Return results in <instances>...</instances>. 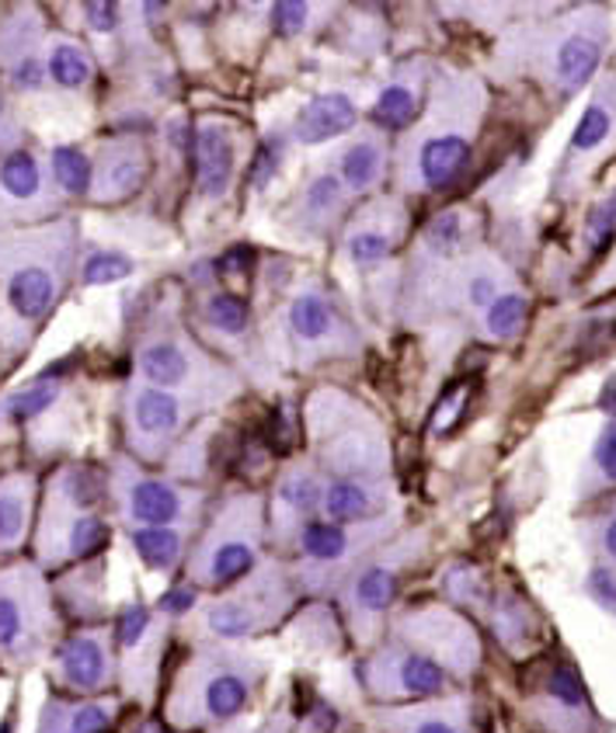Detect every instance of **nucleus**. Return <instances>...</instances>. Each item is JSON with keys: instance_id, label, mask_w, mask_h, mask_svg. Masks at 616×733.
I'll use <instances>...</instances> for the list:
<instances>
[{"instance_id": "35", "label": "nucleus", "mask_w": 616, "mask_h": 733, "mask_svg": "<svg viewBox=\"0 0 616 733\" xmlns=\"http://www.w3.org/2000/svg\"><path fill=\"white\" fill-rule=\"evenodd\" d=\"M199 320L206 331H213L223 341H234V337H244L251 331V307L248 299L231 289H213L199 302Z\"/></svg>"}, {"instance_id": "47", "label": "nucleus", "mask_w": 616, "mask_h": 733, "mask_svg": "<svg viewBox=\"0 0 616 733\" xmlns=\"http://www.w3.org/2000/svg\"><path fill=\"white\" fill-rule=\"evenodd\" d=\"M616 234V199L595 206L589 212V223H586V244L592 254H600V250L609 244V237Z\"/></svg>"}, {"instance_id": "36", "label": "nucleus", "mask_w": 616, "mask_h": 733, "mask_svg": "<svg viewBox=\"0 0 616 733\" xmlns=\"http://www.w3.org/2000/svg\"><path fill=\"white\" fill-rule=\"evenodd\" d=\"M613 125H616V112H613V98L606 91H600L589 109L578 119L575 133H571V157H586L592 150H600L603 142L613 136Z\"/></svg>"}, {"instance_id": "13", "label": "nucleus", "mask_w": 616, "mask_h": 733, "mask_svg": "<svg viewBox=\"0 0 616 733\" xmlns=\"http://www.w3.org/2000/svg\"><path fill=\"white\" fill-rule=\"evenodd\" d=\"M115 505L133 529H185L196 532L206 511L199 487H182L164 476H147L130 462L115 473Z\"/></svg>"}, {"instance_id": "40", "label": "nucleus", "mask_w": 616, "mask_h": 733, "mask_svg": "<svg viewBox=\"0 0 616 733\" xmlns=\"http://www.w3.org/2000/svg\"><path fill=\"white\" fill-rule=\"evenodd\" d=\"M52 177L66 195H84L91 188V160H87L77 147H57L52 150Z\"/></svg>"}, {"instance_id": "33", "label": "nucleus", "mask_w": 616, "mask_h": 733, "mask_svg": "<svg viewBox=\"0 0 616 733\" xmlns=\"http://www.w3.org/2000/svg\"><path fill=\"white\" fill-rule=\"evenodd\" d=\"M188 535L192 532L185 529H133L130 543L147 570L171 574L182 567V560H188Z\"/></svg>"}, {"instance_id": "34", "label": "nucleus", "mask_w": 616, "mask_h": 733, "mask_svg": "<svg viewBox=\"0 0 616 733\" xmlns=\"http://www.w3.org/2000/svg\"><path fill=\"white\" fill-rule=\"evenodd\" d=\"M32 494H35V484L25 473L0 480V549L22 546L28 532V518H32Z\"/></svg>"}, {"instance_id": "52", "label": "nucleus", "mask_w": 616, "mask_h": 733, "mask_svg": "<svg viewBox=\"0 0 616 733\" xmlns=\"http://www.w3.org/2000/svg\"><path fill=\"white\" fill-rule=\"evenodd\" d=\"M42 77H46V66L39 63V57H32V52L11 63V84L17 91H35V87L42 84Z\"/></svg>"}, {"instance_id": "38", "label": "nucleus", "mask_w": 616, "mask_h": 733, "mask_svg": "<svg viewBox=\"0 0 616 733\" xmlns=\"http://www.w3.org/2000/svg\"><path fill=\"white\" fill-rule=\"evenodd\" d=\"M0 191L8 195L11 202H32L42 195V171L39 160L25 150H14L0 164Z\"/></svg>"}, {"instance_id": "42", "label": "nucleus", "mask_w": 616, "mask_h": 733, "mask_svg": "<svg viewBox=\"0 0 616 733\" xmlns=\"http://www.w3.org/2000/svg\"><path fill=\"white\" fill-rule=\"evenodd\" d=\"M283 160H286V136L283 133H269L266 139L258 142V150H255L251 171H248V185L255 191H266L275 182V174H279V167H283Z\"/></svg>"}, {"instance_id": "29", "label": "nucleus", "mask_w": 616, "mask_h": 733, "mask_svg": "<svg viewBox=\"0 0 616 733\" xmlns=\"http://www.w3.org/2000/svg\"><path fill=\"white\" fill-rule=\"evenodd\" d=\"M334 171H338L348 199L373 191L386 174V139H383V133L380 129L359 133L338 153V160H334Z\"/></svg>"}, {"instance_id": "18", "label": "nucleus", "mask_w": 616, "mask_h": 733, "mask_svg": "<svg viewBox=\"0 0 616 733\" xmlns=\"http://www.w3.org/2000/svg\"><path fill=\"white\" fill-rule=\"evenodd\" d=\"M188 421V403L157 386H136L130 397V438L147 462H161Z\"/></svg>"}, {"instance_id": "43", "label": "nucleus", "mask_w": 616, "mask_h": 733, "mask_svg": "<svg viewBox=\"0 0 616 733\" xmlns=\"http://www.w3.org/2000/svg\"><path fill=\"white\" fill-rule=\"evenodd\" d=\"M136 272V264L122 250H95L91 258L84 261V285H112L122 282Z\"/></svg>"}, {"instance_id": "12", "label": "nucleus", "mask_w": 616, "mask_h": 733, "mask_svg": "<svg viewBox=\"0 0 616 733\" xmlns=\"http://www.w3.org/2000/svg\"><path fill=\"white\" fill-rule=\"evenodd\" d=\"M52 633L49 592L35 567L0 570V660L32 664Z\"/></svg>"}, {"instance_id": "10", "label": "nucleus", "mask_w": 616, "mask_h": 733, "mask_svg": "<svg viewBox=\"0 0 616 733\" xmlns=\"http://www.w3.org/2000/svg\"><path fill=\"white\" fill-rule=\"evenodd\" d=\"M279 327H283V345L289 359L300 369L331 359H348L362 345L359 327L352 324L342 302L334 299V293L321 278H307L304 285H296Z\"/></svg>"}, {"instance_id": "2", "label": "nucleus", "mask_w": 616, "mask_h": 733, "mask_svg": "<svg viewBox=\"0 0 616 733\" xmlns=\"http://www.w3.org/2000/svg\"><path fill=\"white\" fill-rule=\"evenodd\" d=\"M266 678L269 664L251 650L237 643L202 639L171 678L164 723L174 733H213L237 726L244 712L258 703Z\"/></svg>"}, {"instance_id": "39", "label": "nucleus", "mask_w": 616, "mask_h": 733, "mask_svg": "<svg viewBox=\"0 0 616 733\" xmlns=\"http://www.w3.org/2000/svg\"><path fill=\"white\" fill-rule=\"evenodd\" d=\"M46 70L49 77L57 80L60 87H84L91 80V60H87V52L74 42H57L49 49V60H46Z\"/></svg>"}, {"instance_id": "31", "label": "nucleus", "mask_w": 616, "mask_h": 733, "mask_svg": "<svg viewBox=\"0 0 616 733\" xmlns=\"http://www.w3.org/2000/svg\"><path fill=\"white\" fill-rule=\"evenodd\" d=\"M8 302L22 320H39L57 302V275L46 264H22L8 278Z\"/></svg>"}, {"instance_id": "22", "label": "nucleus", "mask_w": 616, "mask_h": 733, "mask_svg": "<svg viewBox=\"0 0 616 733\" xmlns=\"http://www.w3.org/2000/svg\"><path fill=\"white\" fill-rule=\"evenodd\" d=\"M394 514V487L391 480H328L321 518L338 525L377 522Z\"/></svg>"}, {"instance_id": "32", "label": "nucleus", "mask_w": 616, "mask_h": 733, "mask_svg": "<svg viewBox=\"0 0 616 733\" xmlns=\"http://www.w3.org/2000/svg\"><path fill=\"white\" fill-rule=\"evenodd\" d=\"M112 703H63L49 699L39 717V733H109L115 723Z\"/></svg>"}, {"instance_id": "16", "label": "nucleus", "mask_w": 616, "mask_h": 733, "mask_svg": "<svg viewBox=\"0 0 616 733\" xmlns=\"http://www.w3.org/2000/svg\"><path fill=\"white\" fill-rule=\"evenodd\" d=\"M324 484L328 476L317 470V462H289V467L279 473L272 487V505H269V543L293 549L304 525H310L313 518H321Z\"/></svg>"}, {"instance_id": "28", "label": "nucleus", "mask_w": 616, "mask_h": 733, "mask_svg": "<svg viewBox=\"0 0 616 733\" xmlns=\"http://www.w3.org/2000/svg\"><path fill=\"white\" fill-rule=\"evenodd\" d=\"M484 616L495 630L498 643L505 650H513L516 657H522L526 650L537 643L540 633V619L533 612V605L526 601L519 592H505V587H491V598L484 605Z\"/></svg>"}, {"instance_id": "46", "label": "nucleus", "mask_w": 616, "mask_h": 733, "mask_svg": "<svg viewBox=\"0 0 616 733\" xmlns=\"http://www.w3.org/2000/svg\"><path fill=\"white\" fill-rule=\"evenodd\" d=\"M310 14L313 8L304 4V0H283V4L272 8V25L283 39H296V35H304V28L310 25Z\"/></svg>"}, {"instance_id": "24", "label": "nucleus", "mask_w": 616, "mask_h": 733, "mask_svg": "<svg viewBox=\"0 0 616 733\" xmlns=\"http://www.w3.org/2000/svg\"><path fill=\"white\" fill-rule=\"evenodd\" d=\"M147 167H150V153L147 142L136 136H122L115 142L101 150L98 160V174H95V199L98 202H122L130 199L133 191H139V185L147 182Z\"/></svg>"}, {"instance_id": "41", "label": "nucleus", "mask_w": 616, "mask_h": 733, "mask_svg": "<svg viewBox=\"0 0 616 733\" xmlns=\"http://www.w3.org/2000/svg\"><path fill=\"white\" fill-rule=\"evenodd\" d=\"M522 320H526V296L505 293L484 310V334L495 337V341H508V337L519 334Z\"/></svg>"}, {"instance_id": "9", "label": "nucleus", "mask_w": 616, "mask_h": 733, "mask_svg": "<svg viewBox=\"0 0 616 733\" xmlns=\"http://www.w3.org/2000/svg\"><path fill=\"white\" fill-rule=\"evenodd\" d=\"M386 636L435 660L453 682H470L481 671L484 643L478 625L446 601H418L397 609L386 622Z\"/></svg>"}, {"instance_id": "21", "label": "nucleus", "mask_w": 616, "mask_h": 733, "mask_svg": "<svg viewBox=\"0 0 616 733\" xmlns=\"http://www.w3.org/2000/svg\"><path fill=\"white\" fill-rule=\"evenodd\" d=\"M348 206V191L342 185V177L334 167L313 171L304 188L296 191V199L289 206V226L300 237H331L334 226H338L342 212Z\"/></svg>"}, {"instance_id": "6", "label": "nucleus", "mask_w": 616, "mask_h": 733, "mask_svg": "<svg viewBox=\"0 0 616 733\" xmlns=\"http://www.w3.org/2000/svg\"><path fill=\"white\" fill-rule=\"evenodd\" d=\"M300 584H296L293 567L266 557L251 577H244L237 587L223 595H213L199 612V625L206 639L220 643H244L279 630L300 601Z\"/></svg>"}, {"instance_id": "19", "label": "nucleus", "mask_w": 616, "mask_h": 733, "mask_svg": "<svg viewBox=\"0 0 616 733\" xmlns=\"http://www.w3.org/2000/svg\"><path fill=\"white\" fill-rule=\"evenodd\" d=\"M377 733H478V706L470 695H439L426 703L377 706L369 712Z\"/></svg>"}, {"instance_id": "53", "label": "nucleus", "mask_w": 616, "mask_h": 733, "mask_svg": "<svg viewBox=\"0 0 616 733\" xmlns=\"http://www.w3.org/2000/svg\"><path fill=\"white\" fill-rule=\"evenodd\" d=\"M251 264H255V250L251 247H231L226 254L220 258V264H217V272L220 275H248L251 272Z\"/></svg>"}, {"instance_id": "3", "label": "nucleus", "mask_w": 616, "mask_h": 733, "mask_svg": "<svg viewBox=\"0 0 616 733\" xmlns=\"http://www.w3.org/2000/svg\"><path fill=\"white\" fill-rule=\"evenodd\" d=\"M269 500L258 490H234L209 514L185 560V581L199 592L223 595L266 563Z\"/></svg>"}, {"instance_id": "45", "label": "nucleus", "mask_w": 616, "mask_h": 733, "mask_svg": "<svg viewBox=\"0 0 616 733\" xmlns=\"http://www.w3.org/2000/svg\"><path fill=\"white\" fill-rule=\"evenodd\" d=\"M592 476H595V484L616 487V421H609L603 432H600V438H595Z\"/></svg>"}, {"instance_id": "1", "label": "nucleus", "mask_w": 616, "mask_h": 733, "mask_svg": "<svg viewBox=\"0 0 616 733\" xmlns=\"http://www.w3.org/2000/svg\"><path fill=\"white\" fill-rule=\"evenodd\" d=\"M484 112V87L478 77H432L421 119L404 129L397 147V182L404 191H443L470 164L473 133Z\"/></svg>"}, {"instance_id": "8", "label": "nucleus", "mask_w": 616, "mask_h": 733, "mask_svg": "<svg viewBox=\"0 0 616 733\" xmlns=\"http://www.w3.org/2000/svg\"><path fill=\"white\" fill-rule=\"evenodd\" d=\"M136 365L147 386L168 389L188 407H217L241 389L234 372L220 365L213 355H206L188 331H164L147 337Z\"/></svg>"}, {"instance_id": "7", "label": "nucleus", "mask_w": 616, "mask_h": 733, "mask_svg": "<svg viewBox=\"0 0 616 733\" xmlns=\"http://www.w3.org/2000/svg\"><path fill=\"white\" fill-rule=\"evenodd\" d=\"M397 535V514L377 518V522H359V525H338L328 518H313L304 532L296 535V563L293 574L300 592L310 595H328L338 592V584L356 570L369 552L391 543Z\"/></svg>"}, {"instance_id": "17", "label": "nucleus", "mask_w": 616, "mask_h": 733, "mask_svg": "<svg viewBox=\"0 0 616 733\" xmlns=\"http://www.w3.org/2000/svg\"><path fill=\"white\" fill-rule=\"evenodd\" d=\"M408 223H411L408 209H404V202L394 199V195L366 202L362 209L352 212V220L345 223V234H342L345 258L356 268H362V272L383 264L404 244V237H408Z\"/></svg>"}, {"instance_id": "11", "label": "nucleus", "mask_w": 616, "mask_h": 733, "mask_svg": "<svg viewBox=\"0 0 616 733\" xmlns=\"http://www.w3.org/2000/svg\"><path fill=\"white\" fill-rule=\"evenodd\" d=\"M359 688L369 703L377 706H404V703H426L453 692V678L411 647L397 639L377 643L373 650L356 664Z\"/></svg>"}, {"instance_id": "49", "label": "nucleus", "mask_w": 616, "mask_h": 733, "mask_svg": "<svg viewBox=\"0 0 616 733\" xmlns=\"http://www.w3.org/2000/svg\"><path fill=\"white\" fill-rule=\"evenodd\" d=\"M199 595H202V592H199L196 584H188V581H185V584H174L171 592H168V595L161 598V605H157V612H161V616H168V619L188 616V612H192V609H196V605H199Z\"/></svg>"}, {"instance_id": "51", "label": "nucleus", "mask_w": 616, "mask_h": 733, "mask_svg": "<svg viewBox=\"0 0 616 733\" xmlns=\"http://www.w3.org/2000/svg\"><path fill=\"white\" fill-rule=\"evenodd\" d=\"M592 543H595V549H600V557L606 560L603 567H609L616 574V508H609L600 522H595Z\"/></svg>"}, {"instance_id": "26", "label": "nucleus", "mask_w": 616, "mask_h": 733, "mask_svg": "<svg viewBox=\"0 0 616 733\" xmlns=\"http://www.w3.org/2000/svg\"><path fill=\"white\" fill-rule=\"evenodd\" d=\"M359 109L345 91H324L310 98L300 115L293 119V139L304 147H321L328 139H338L356 129Z\"/></svg>"}, {"instance_id": "30", "label": "nucleus", "mask_w": 616, "mask_h": 733, "mask_svg": "<svg viewBox=\"0 0 616 733\" xmlns=\"http://www.w3.org/2000/svg\"><path fill=\"white\" fill-rule=\"evenodd\" d=\"M600 57H603V39L589 28H575L568 32L565 39L554 46V80L565 95L578 91V87H586L589 77L595 74V66H600Z\"/></svg>"}, {"instance_id": "15", "label": "nucleus", "mask_w": 616, "mask_h": 733, "mask_svg": "<svg viewBox=\"0 0 616 733\" xmlns=\"http://www.w3.org/2000/svg\"><path fill=\"white\" fill-rule=\"evenodd\" d=\"M533 717L547 733H606L575 664L551 660L533 682Z\"/></svg>"}, {"instance_id": "50", "label": "nucleus", "mask_w": 616, "mask_h": 733, "mask_svg": "<svg viewBox=\"0 0 616 733\" xmlns=\"http://www.w3.org/2000/svg\"><path fill=\"white\" fill-rule=\"evenodd\" d=\"M470 397V386L467 383H460L456 389H449L446 397H443V403H439V410H435V418H432V432L435 435H446L449 427L456 424V418H460V410H464V400Z\"/></svg>"}, {"instance_id": "48", "label": "nucleus", "mask_w": 616, "mask_h": 733, "mask_svg": "<svg viewBox=\"0 0 616 733\" xmlns=\"http://www.w3.org/2000/svg\"><path fill=\"white\" fill-rule=\"evenodd\" d=\"M586 592L603 605V609L616 619V574L609 567H592L589 577H586Z\"/></svg>"}, {"instance_id": "55", "label": "nucleus", "mask_w": 616, "mask_h": 733, "mask_svg": "<svg viewBox=\"0 0 616 733\" xmlns=\"http://www.w3.org/2000/svg\"><path fill=\"white\" fill-rule=\"evenodd\" d=\"M4 139H11V122H8V104L0 98V142Z\"/></svg>"}, {"instance_id": "37", "label": "nucleus", "mask_w": 616, "mask_h": 733, "mask_svg": "<svg viewBox=\"0 0 616 733\" xmlns=\"http://www.w3.org/2000/svg\"><path fill=\"white\" fill-rule=\"evenodd\" d=\"M443 592H446V605L453 609H473L484 612V605L491 598V584L481 574V567L473 563H453L443 574Z\"/></svg>"}, {"instance_id": "20", "label": "nucleus", "mask_w": 616, "mask_h": 733, "mask_svg": "<svg viewBox=\"0 0 616 733\" xmlns=\"http://www.w3.org/2000/svg\"><path fill=\"white\" fill-rule=\"evenodd\" d=\"M192 171L196 191L217 202L231 191L237 171V125L223 115H202L192 129Z\"/></svg>"}, {"instance_id": "14", "label": "nucleus", "mask_w": 616, "mask_h": 733, "mask_svg": "<svg viewBox=\"0 0 616 733\" xmlns=\"http://www.w3.org/2000/svg\"><path fill=\"white\" fill-rule=\"evenodd\" d=\"M115 647L122 654V682L139 703H150L168 650V616L144 601L122 605L115 616Z\"/></svg>"}, {"instance_id": "25", "label": "nucleus", "mask_w": 616, "mask_h": 733, "mask_svg": "<svg viewBox=\"0 0 616 733\" xmlns=\"http://www.w3.org/2000/svg\"><path fill=\"white\" fill-rule=\"evenodd\" d=\"M57 671L66 688L101 692L112 682V650L101 633H77L57 647Z\"/></svg>"}, {"instance_id": "27", "label": "nucleus", "mask_w": 616, "mask_h": 733, "mask_svg": "<svg viewBox=\"0 0 616 733\" xmlns=\"http://www.w3.org/2000/svg\"><path fill=\"white\" fill-rule=\"evenodd\" d=\"M467 237H470V216L464 209H443L439 216H432L426 234H421V244H418L415 278L435 275V272H443L446 264H453L460 258Z\"/></svg>"}, {"instance_id": "23", "label": "nucleus", "mask_w": 616, "mask_h": 733, "mask_svg": "<svg viewBox=\"0 0 616 733\" xmlns=\"http://www.w3.org/2000/svg\"><path fill=\"white\" fill-rule=\"evenodd\" d=\"M429 84V60H404L391 84L377 95L369 119H373L377 129H411L421 115V95H426Z\"/></svg>"}, {"instance_id": "44", "label": "nucleus", "mask_w": 616, "mask_h": 733, "mask_svg": "<svg viewBox=\"0 0 616 733\" xmlns=\"http://www.w3.org/2000/svg\"><path fill=\"white\" fill-rule=\"evenodd\" d=\"M60 400V383H52V380H39L35 386H28V389H22V393H14V397L8 400V414L14 418V421H32V418H39V414H46V410Z\"/></svg>"}, {"instance_id": "54", "label": "nucleus", "mask_w": 616, "mask_h": 733, "mask_svg": "<svg viewBox=\"0 0 616 733\" xmlns=\"http://www.w3.org/2000/svg\"><path fill=\"white\" fill-rule=\"evenodd\" d=\"M84 17L95 32H112L119 25V8L109 0H95V4H84Z\"/></svg>"}, {"instance_id": "4", "label": "nucleus", "mask_w": 616, "mask_h": 733, "mask_svg": "<svg viewBox=\"0 0 616 733\" xmlns=\"http://www.w3.org/2000/svg\"><path fill=\"white\" fill-rule=\"evenodd\" d=\"M313 462L328 480H391V442L380 418L342 389H317L307 400Z\"/></svg>"}, {"instance_id": "5", "label": "nucleus", "mask_w": 616, "mask_h": 733, "mask_svg": "<svg viewBox=\"0 0 616 733\" xmlns=\"http://www.w3.org/2000/svg\"><path fill=\"white\" fill-rule=\"evenodd\" d=\"M429 552V529H404L391 543H383L352 570L338 584V616L352 643L362 650H373L386 633V622L394 616V601L401 595L404 577L411 574Z\"/></svg>"}, {"instance_id": "56", "label": "nucleus", "mask_w": 616, "mask_h": 733, "mask_svg": "<svg viewBox=\"0 0 616 733\" xmlns=\"http://www.w3.org/2000/svg\"><path fill=\"white\" fill-rule=\"evenodd\" d=\"M231 733H248V730H244V726H231Z\"/></svg>"}]
</instances>
